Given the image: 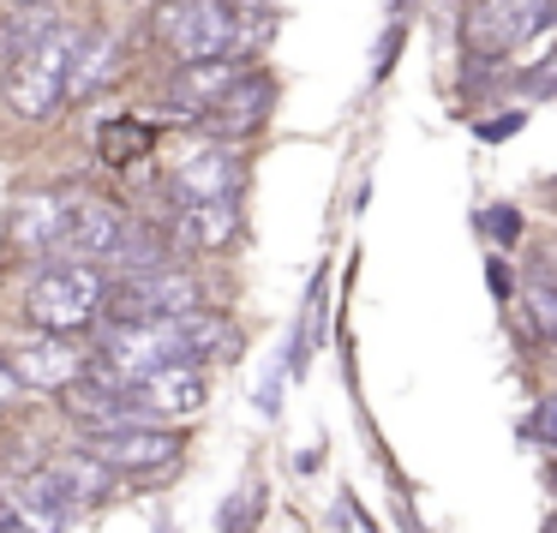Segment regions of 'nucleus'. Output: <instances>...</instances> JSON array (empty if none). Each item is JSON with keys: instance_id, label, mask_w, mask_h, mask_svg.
<instances>
[{"instance_id": "f8f14e48", "label": "nucleus", "mask_w": 557, "mask_h": 533, "mask_svg": "<svg viewBox=\"0 0 557 533\" xmlns=\"http://www.w3.org/2000/svg\"><path fill=\"white\" fill-rule=\"evenodd\" d=\"M126 66V42L114 30H78V49L66 61V97H97Z\"/></svg>"}, {"instance_id": "f257e3e1", "label": "nucleus", "mask_w": 557, "mask_h": 533, "mask_svg": "<svg viewBox=\"0 0 557 533\" xmlns=\"http://www.w3.org/2000/svg\"><path fill=\"white\" fill-rule=\"evenodd\" d=\"M73 49H78V30L54 25L42 42H30V49H18L7 61V109L18 121H49L66 102V61H73Z\"/></svg>"}, {"instance_id": "f3484780", "label": "nucleus", "mask_w": 557, "mask_h": 533, "mask_svg": "<svg viewBox=\"0 0 557 533\" xmlns=\"http://www.w3.org/2000/svg\"><path fill=\"white\" fill-rule=\"evenodd\" d=\"M234 234H240V204L234 198H216V204H193L181 216V240L198 246V252H216V246H228Z\"/></svg>"}, {"instance_id": "9b49d317", "label": "nucleus", "mask_w": 557, "mask_h": 533, "mask_svg": "<svg viewBox=\"0 0 557 533\" xmlns=\"http://www.w3.org/2000/svg\"><path fill=\"white\" fill-rule=\"evenodd\" d=\"M169 186H174V198H181L186 210H193V204H216V198H234V193H240V157L222 150V145L193 150V157L174 169Z\"/></svg>"}, {"instance_id": "ddd939ff", "label": "nucleus", "mask_w": 557, "mask_h": 533, "mask_svg": "<svg viewBox=\"0 0 557 533\" xmlns=\"http://www.w3.org/2000/svg\"><path fill=\"white\" fill-rule=\"evenodd\" d=\"M174 342H181V365H205V360H240V330L216 312H181L174 318Z\"/></svg>"}, {"instance_id": "412c9836", "label": "nucleus", "mask_w": 557, "mask_h": 533, "mask_svg": "<svg viewBox=\"0 0 557 533\" xmlns=\"http://www.w3.org/2000/svg\"><path fill=\"white\" fill-rule=\"evenodd\" d=\"M145 145H150V133H145V126H114V133L102 138V150H109V162H114V169H126V162H133Z\"/></svg>"}, {"instance_id": "5701e85b", "label": "nucleus", "mask_w": 557, "mask_h": 533, "mask_svg": "<svg viewBox=\"0 0 557 533\" xmlns=\"http://www.w3.org/2000/svg\"><path fill=\"white\" fill-rule=\"evenodd\" d=\"M336 521H342V528H348V533H377L372 521L360 516V504H354V497H342V504H336Z\"/></svg>"}, {"instance_id": "423d86ee", "label": "nucleus", "mask_w": 557, "mask_h": 533, "mask_svg": "<svg viewBox=\"0 0 557 533\" xmlns=\"http://www.w3.org/2000/svg\"><path fill=\"white\" fill-rule=\"evenodd\" d=\"M126 210L114 204V198H54V234L49 246L66 258V264H97V258H109L114 234H121Z\"/></svg>"}, {"instance_id": "6ab92c4d", "label": "nucleus", "mask_w": 557, "mask_h": 533, "mask_svg": "<svg viewBox=\"0 0 557 533\" xmlns=\"http://www.w3.org/2000/svg\"><path fill=\"white\" fill-rule=\"evenodd\" d=\"M258 516H264V492H258V485H240V492L216 509V533H252Z\"/></svg>"}, {"instance_id": "39448f33", "label": "nucleus", "mask_w": 557, "mask_h": 533, "mask_svg": "<svg viewBox=\"0 0 557 533\" xmlns=\"http://www.w3.org/2000/svg\"><path fill=\"white\" fill-rule=\"evenodd\" d=\"M198 312V282L186 270H157V276H126L114 288H102L97 318H109L114 330L126 324H157V318Z\"/></svg>"}, {"instance_id": "393cba45", "label": "nucleus", "mask_w": 557, "mask_h": 533, "mask_svg": "<svg viewBox=\"0 0 557 533\" xmlns=\"http://www.w3.org/2000/svg\"><path fill=\"white\" fill-rule=\"evenodd\" d=\"M13 389H18V384L7 377V365H0V396H13Z\"/></svg>"}, {"instance_id": "6e6552de", "label": "nucleus", "mask_w": 557, "mask_h": 533, "mask_svg": "<svg viewBox=\"0 0 557 533\" xmlns=\"http://www.w3.org/2000/svg\"><path fill=\"white\" fill-rule=\"evenodd\" d=\"M205 372H193V365H162V372H150L145 384L126 389V420L133 425H150V420H186V413L205 408Z\"/></svg>"}, {"instance_id": "a211bd4d", "label": "nucleus", "mask_w": 557, "mask_h": 533, "mask_svg": "<svg viewBox=\"0 0 557 533\" xmlns=\"http://www.w3.org/2000/svg\"><path fill=\"white\" fill-rule=\"evenodd\" d=\"M528 318H533V336L552 342L557 336V288H552V252H540L528 264Z\"/></svg>"}, {"instance_id": "0eeeda50", "label": "nucleus", "mask_w": 557, "mask_h": 533, "mask_svg": "<svg viewBox=\"0 0 557 533\" xmlns=\"http://www.w3.org/2000/svg\"><path fill=\"white\" fill-rule=\"evenodd\" d=\"M78 449H85L97 468H109L114 480H121V473H157V468H169V461L181 456V437L162 432V425H114V432L85 437Z\"/></svg>"}, {"instance_id": "1a4fd4ad", "label": "nucleus", "mask_w": 557, "mask_h": 533, "mask_svg": "<svg viewBox=\"0 0 557 533\" xmlns=\"http://www.w3.org/2000/svg\"><path fill=\"white\" fill-rule=\"evenodd\" d=\"M0 365H7V377H13V384H25V389H49V396H61V389H73L78 377H85L90 354H78L66 336H30L25 348H13Z\"/></svg>"}, {"instance_id": "4be33fe9", "label": "nucleus", "mask_w": 557, "mask_h": 533, "mask_svg": "<svg viewBox=\"0 0 557 533\" xmlns=\"http://www.w3.org/2000/svg\"><path fill=\"white\" fill-rule=\"evenodd\" d=\"M485 228H492V240H497V246H516V240H521V216H516L509 204H497L492 216H485Z\"/></svg>"}, {"instance_id": "a878e982", "label": "nucleus", "mask_w": 557, "mask_h": 533, "mask_svg": "<svg viewBox=\"0 0 557 533\" xmlns=\"http://www.w3.org/2000/svg\"><path fill=\"white\" fill-rule=\"evenodd\" d=\"M18 7H42V0H18Z\"/></svg>"}, {"instance_id": "f03ea898", "label": "nucleus", "mask_w": 557, "mask_h": 533, "mask_svg": "<svg viewBox=\"0 0 557 533\" xmlns=\"http://www.w3.org/2000/svg\"><path fill=\"white\" fill-rule=\"evenodd\" d=\"M109 282L97 276V264H49L25 294V312L42 336H73V330L97 324V306Z\"/></svg>"}, {"instance_id": "b1692460", "label": "nucleus", "mask_w": 557, "mask_h": 533, "mask_svg": "<svg viewBox=\"0 0 557 533\" xmlns=\"http://www.w3.org/2000/svg\"><path fill=\"white\" fill-rule=\"evenodd\" d=\"M528 97H552V61H540L528 73Z\"/></svg>"}, {"instance_id": "2eb2a0df", "label": "nucleus", "mask_w": 557, "mask_h": 533, "mask_svg": "<svg viewBox=\"0 0 557 533\" xmlns=\"http://www.w3.org/2000/svg\"><path fill=\"white\" fill-rule=\"evenodd\" d=\"M42 480L54 485V497H61L66 509H73V504H97V497L114 492V473L97 468L85 449H66V456H54L49 468H42Z\"/></svg>"}, {"instance_id": "20e7f679", "label": "nucleus", "mask_w": 557, "mask_h": 533, "mask_svg": "<svg viewBox=\"0 0 557 533\" xmlns=\"http://www.w3.org/2000/svg\"><path fill=\"white\" fill-rule=\"evenodd\" d=\"M545 25H552V0H473L461 13V42L473 61H509Z\"/></svg>"}, {"instance_id": "9d476101", "label": "nucleus", "mask_w": 557, "mask_h": 533, "mask_svg": "<svg viewBox=\"0 0 557 533\" xmlns=\"http://www.w3.org/2000/svg\"><path fill=\"white\" fill-rule=\"evenodd\" d=\"M270 102H276V85H270L264 73H246L240 85L222 90V97L198 114V126H205L210 138H252L258 126H264Z\"/></svg>"}, {"instance_id": "aec40b11", "label": "nucleus", "mask_w": 557, "mask_h": 533, "mask_svg": "<svg viewBox=\"0 0 557 533\" xmlns=\"http://www.w3.org/2000/svg\"><path fill=\"white\" fill-rule=\"evenodd\" d=\"M13 228H18V240L49 246V234H54V198H49V193L25 198V204H18V216H13Z\"/></svg>"}, {"instance_id": "4468645a", "label": "nucleus", "mask_w": 557, "mask_h": 533, "mask_svg": "<svg viewBox=\"0 0 557 533\" xmlns=\"http://www.w3.org/2000/svg\"><path fill=\"white\" fill-rule=\"evenodd\" d=\"M109 258L126 270V276H157V270H174V240L162 228H150V222H121V234H114Z\"/></svg>"}, {"instance_id": "7ed1b4c3", "label": "nucleus", "mask_w": 557, "mask_h": 533, "mask_svg": "<svg viewBox=\"0 0 557 533\" xmlns=\"http://www.w3.org/2000/svg\"><path fill=\"white\" fill-rule=\"evenodd\" d=\"M157 37L181 54L186 66L193 61H228L234 42H240V13L228 0H169L157 13Z\"/></svg>"}, {"instance_id": "dca6fc26", "label": "nucleus", "mask_w": 557, "mask_h": 533, "mask_svg": "<svg viewBox=\"0 0 557 533\" xmlns=\"http://www.w3.org/2000/svg\"><path fill=\"white\" fill-rule=\"evenodd\" d=\"M240 61H193V66H181V73H174V102H181L186 114H205L210 102L222 97V90H234L240 85Z\"/></svg>"}]
</instances>
